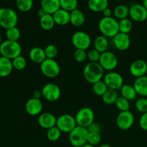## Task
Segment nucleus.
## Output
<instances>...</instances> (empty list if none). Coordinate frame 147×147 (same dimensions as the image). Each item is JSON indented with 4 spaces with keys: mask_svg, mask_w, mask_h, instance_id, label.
Segmentation results:
<instances>
[{
    "mask_svg": "<svg viewBox=\"0 0 147 147\" xmlns=\"http://www.w3.org/2000/svg\"><path fill=\"white\" fill-rule=\"evenodd\" d=\"M85 80L92 85L100 80L104 77V70L99 63H88L86 65L83 71Z\"/></svg>",
    "mask_w": 147,
    "mask_h": 147,
    "instance_id": "1",
    "label": "nucleus"
},
{
    "mask_svg": "<svg viewBox=\"0 0 147 147\" xmlns=\"http://www.w3.org/2000/svg\"><path fill=\"white\" fill-rule=\"evenodd\" d=\"M98 28L102 35L113 38L119 32V21L113 17H102L98 22Z\"/></svg>",
    "mask_w": 147,
    "mask_h": 147,
    "instance_id": "2",
    "label": "nucleus"
},
{
    "mask_svg": "<svg viewBox=\"0 0 147 147\" xmlns=\"http://www.w3.org/2000/svg\"><path fill=\"white\" fill-rule=\"evenodd\" d=\"M22 47L18 42L5 40L0 45L1 56L12 60L15 57L21 55Z\"/></svg>",
    "mask_w": 147,
    "mask_h": 147,
    "instance_id": "3",
    "label": "nucleus"
},
{
    "mask_svg": "<svg viewBox=\"0 0 147 147\" xmlns=\"http://www.w3.org/2000/svg\"><path fill=\"white\" fill-rule=\"evenodd\" d=\"M18 22V15L14 9L8 7L0 8V27L7 30L16 27Z\"/></svg>",
    "mask_w": 147,
    "mask_h": 147,
    "instance_id": "4",
    "label": "nucleus"
},
{
    "mask_svg": "<svg viewBox=\"0 0 147 147\" xmlns=\"http://www.w3.org/2000/svg\"><path fill=\"white\" fill-rule=\"evenodd\" d=\"M88 135V129L77 126L69 134V142L73 146L82 147L87 144Z\"/></svg>",
    "mask_w": 147,
    "mask_h": 147,
    "instance_id": "5",
    "label": "nucleus"
},
{
    "mask_svg": "<svg viewBox=\"0 0 147 147\" xmlns=\"http://www.w3.org/2000/svg\"><path fill=\"white\" fill-rule=\"evenodd\" d=\"M75 118L78 126L88 129L92 123H94L95 113L90 108L83 107L76 113Z\"/></svg>",
    "mask_w": 147,
    "mask_h": 147,
    "instance_id": "6",
    "label": "nucleus"
},
{
    "mask_svg": "<svg viewBox=\"0 0 147 147\" xmlns=\"http://www.w3.org/2000/svg\"><path fill=\"white\" fill-rule=\"evenodd\" d=\"M40 65L42 74L49 78H55L60 73V65L55 59L46 58Z\"/></svg>",
    "mask_w": 147,
    "mask_h": 147,
    "instance_id": "7",
    "label": "nucleus"
},
{
    "mask_svg": "<svg viewBox=\"0 0 147 147\" xmlns=\"http://www.w3.org/2000/svg\"><path fill=\"white\" fill-rule=\"evenodd\" d=\"M77 126L76 118L70 114H62L57 119L56 126L62 133L70 134Z\"/></svg>",
    "mask_w": 147,
    "mask_h": 147,
    "instance_id": "8",
    "label": "nucleus"
},
{
    "mask_svg": "<svg viewBox=\"0 0 147 147\" xmlns=\"http://www.w3.org/2000/svg\"><path fill=\"white\" fill-rule=\"evenodd\" d=\"M71 41L76 49L86 50L91 45V37L86 32L78 31L73 34Z\"/></svg>",
    "mask_w": 147,
    "mask_h": 147,
    "instance_id": "9",
    "label": "nucleus"
},
{
    "mask_svg": "<svg viewBox=\"0 0 147 147\" xmlns=\"http://www.w3.org/2000/svg\"><path fill=\"white\" fill-rule=\"evenodd\" d=\"M99 63L104 70L113 71L119 64V60L116 55L110 51H106L100 55Z\"/></svg>",
    "mask_w": 147,
    "mask_h": 147,
    "instance_id": "10",
    "label": "nucleus"
},
{
    "mask_svg": "<svg viewBox=\"0 0 147 147\" xmlns=\"http://www.w3.org/2000/svg\"><path fill=\"white\" fill-rule=\"evenodd\" d=\"M103 80L106 83L108 88L112 90H120L121 88L124 84L121 75L115 71H111L105 75Z\"/></svg>",
    "mask_w": 147,
    "mask_h": 147,
    "instance_id": "11",
    "label": "nucleus"
},
{
    "mask_svg": "<svg viewBox=\"0 0 147 147\" xmlns=\"http://www.w3.org/2000/svg\"><path fill=\"white\" fill-rule=\"evenodd\" d=\"M42 97L50 102H55L61 96V90L57 85L49 83L45 85L41 89Z\"/></svg>",
    "mask_w": 147,
    "mask_h": 147,
    "instance_id": "12",
    "label": "nucleus"
},
{
    "mask_svg": "<svg viewBox=\"0 0 147 147\" xmlns=\"http://www.w3.org/2000/svg\"><path fill=\"white\" fill-rule=\"evenodd\" d=\"M135 118L130 111H121L116 117V125L121 130H129L133 126Z\"/></svg>",
    "mask_w": 147,
    "mask_h": 147,
    "instance_id": "13",
    "label": "nucleus"
},
{
    "mask_svg": "<svg viewBox=\"0 0 147 147\" xmlns=\"http://www.w3.org/2000/svg\"><path fill=\"white\" fill-rule=\"evenodd\" d=\"M129 17L133 21L142 22L147 20V10L142 4H134L129 7Z\"/></svg>",
    "mask_w": 147,
    "mask_h": 147,
    "instance_id": "14",
    "label": "nucleus"
},
{
    "mask_svg": "<svg viewBox=\"0 0 147 147\" xmlns=\"http://www.w3.org/2000/svg\"><path fill=\"white\" fill-rule=\"evenodd\" d=\"M43 109V103L40 99L31 98L25 103V111L30 116H40Z\"/></svg>",
    "mask_w": 147,
    "mask_h": 147,
    "instance_id": "15",
    "label": "nucleus"
},
{
    "mask_svg": "<svg viewBox=\"0 0 147 147\" xmlns=\"http://www.w3.org/2000/svg\"><path fill=\"white\" fill-rule=\"evenodd\" d=\"M129 72L134 77L140 78L147 73V63L143 60H136L132 62L129 67Z\"/></svg>",
    "mask_w": 147,
    "mask_h": 147,
    "instance_id": "16",
    "label": "nucleus"
},
{
    "mask_svg": "<svg viewBox=\"0 0 147 147\" xmlns=\"http://www.w3.org/2000/svg\"><path fill=\"white\" fill-rule=\"evenodd\" d=\"M114 47L120 51H125L130 47L131 39L129 34L119 32L113 38Z\"/></svg>",
    "mask_w": 147,
    "mask_h": 147,
    "instance_id": "17",
    "label": "nucleus"
},
{
    "mask_svg": "<svg viewBox=\"0 0 147 147\" xmlns=\"http://www.w3.org/2000/svg\"><path fill=\"white\" fill-rule=\"evenodd\" d=\"M57 119L54 114L50 112L42 113L38 117V124L40 127L45 129H49L56 126L57 123Z\"/></svg>",
    "mask_w": 147,
    "mask_h": 147,
    "instance_id": "18",
    "label": "nucleus"
},
{
    "mask_svg": "<svg viewBox=\"0 0 147 147\" xmlns=\"http://www.w3.org/2000/svg\"><path fill=\"white\" fill-rule=\"evenodd\" d=\"M53 17L55 24H57V25L65 26L70 23V13L61 8L57 10L55 13H54L53 14Z\"/></svg>",
    "mask_w": 147,
    "mask_h": 147,
    "instance_id": "19",
    "label": "nucleus"
},
{
    "mask_svg": "<svg viewBox=\"0 0 147 147\" xmlns=\"http://www.w3.org/2000/svg\"><path fill=\"white\" fill-rule=\"evenodd\" d=\"M29 57L32 62L40 65L47 58L45 50L40 47H34L32 48L29 53Z\"/></svg>",
    "mask_w": 147,
    "mask_h": 147,
    "instance_id": "20",
    "label": "nucleus"
},
{
    "mask_svg": "<svg viewBox=\"0 0 147 147\" xmlns=\"http://www.w3.org/2000/svg\"><path fill=\"white\" fill-rule=\"evenodd\" d=\"M41 9L46 14L53 15L60 9V0H41Z\"/></svg>",
    "mask_w": 147,
    "mask_h": 147,
    "instance_id": "21",
    "label": "nucleus"
},
{
    "mask_svg": "<svg viewBox=\"0 0 147 147\" xmlns=\"http://www.w3.org/2000/svg\"><path fill=\"white\" fill-rule=\"evenodd\" d=\"M134 87L137 95L142 97H147V76L138 78L134 83Z\"/></svg>",
    "mask_w": 147,
    "mask_h": 147,
    "instance_id": "22",
    "label": "nucleus"
},
{
    "mask_svg": "<svg viewBox=\"0 0 147 147\" xmlns=\"http://www.w3.org/2000/svg\"><path fill=\"white\" fill-rule=\"evenodd\" d=\"M11 60L1 56L0 57V77L5 78L9 76L13 70Z\"/></svg>",
    "mask_w": 147,
    "mask_h": 147,
    "instance_id": "23",
    "label": "nucleus"
},
{
    "mask_svg": "<svg viewBox=\"0 0 147 147\" xmlns=\"http://www.w3.org/2000/svg\"><path fill=\"white\" fill-rule=\"evenodd\" d=\"M70 23L75 27H81L86 22V16L80 9L73 10L70 11Z\"/></svg>",
    "mask_w": 147,
    "mask_h": 147,
    "instance_id": "24",
    "label": "nucleus"
},
{
    "mask_svg": "<svg viewBox=\"0 0 147 147\" xmlns=\"http://www.w3.org/2000/svg\"><path fill=\"white\" fill-rule=\"evenodd\" d=\"M88 7L94 12H103L109 7V0H88Z\"/></svg>",
    "mask_w": 147,
    "mask_h": 147,
    "instance_id": "25",
    "label": "nucleus"
},
{
    "mask_svg": "<svg viewBox=\"0 0 147 147\" xmlns=\"http://www.w3.org/2000/svg\"><path fill=\"white\" fill-rule=\"evenodd\" d=\"M93 45L94 49L100 53H103L105 52L108 51L109 49V40L108 37H105L103 35H99L95 38L93 42Z\"/></svg>",
    "mask_w": 147,
    "mask_h": 147,
    "instance_id": "26",
    "label": "nucleus"
},
{
    "mask_svg": "<svg viewBox=\"0 0 147 147\" xmlns=\"http://www.w3.org/2000/svg\"><path fill=\"white\" fill-rule=\"evenodd\" d=\"M120 93L121 96L127 99L129 101L134 100L137 96V93L134 86L130 84H123V86L121 88Z\"/></svg>",
    "mask_w": 147,
    "mask_h": 147,
    "instance_id": "27",
    "label": "nucleus"
},
{
    "mask_svg": "<svg viewBox=\"0 0 147 147\" xmlns=\"http://www.w3.org/2000/svg\"><path fill=\"white\" fill-rule=\"evenodd\" d=\"M40 25L45 31H50L53 30L55 25V22L52 14H45L40 18Z\"/></svg>",
    "mask_w": 147,
    "mask_h": 147,
    "instance_id": "28",
    "label": "nucleus"
},
{
    "mask_svg": "<svg viewBox=\"0 0 147 147\" xmlns=\"http://www.w3.org/2000/svg\"><path fill=\"white\" fill-rule=\"evenodd\" d=\"M119 96L117 90L108 89L107 91L102 96V100L106 105H113L115 104Z\"/></svg>",
    "mask_w": 147,
    "mask_h": 147,
    "instance_id": "29",
    "label": "nucleus"
},
{
    "mask_svg": "<svg viewBox=\"0 0 147 147\" xmlns=\"http://www.w3.org/2000/svg\"><path fill=\"white\" fill-rule=\"evenodd\" d=\"M113 14H114L115 18L119 20L127 18L128 16H129V7L124 4L118 5L114 9Z\"/></svg>",
    "mask_w": 147,
    "mask_h": 147,
    "instance_id": "30",
    "label": "nucleus"
},
{
    "mask_svg": "<svg viewBox=\"0 0 147 147\" xmlns=\"http://www.w3.org/2000/svg\"><path fill=\"white\" fill-rule=\"evenodd\" d=\"M5 34L7 40L18 42L21 37V32H20V29L16 26V27H13L6 30Z\"/></svg>",
    "mask_w": 147,
    "mask_h": 147,
    "instance_id": "31",
    "label": "nucleus"
},
{
    "mask_svg": "<svg viewBox=\"0 0 147 147\" xmlns=\"http://www.w3.org/2000/svg\"><path fill=\"white\" fill-rule=\"evenodd\" d=\"M133 28V23L130 19H123L119 21V32L129 34Z\"/></svg>",
    "mask_w": 147,
    "mask_h": 147,
    "instance_id": "32",
    "label": "nucleus"
},
{
    "mask_svg": "<svg viewBox=\"0 0 147 147\" xmlns=\"http://www.w3.org/2000/svg\"><path fill=\"white\" fill-rule=\"evenodd\" d=\"M34 4L33 0H16L17 8L22 12H27L32 9Z\"/></svg>",
    "mask_w": 147,
    "mask_h": 147,
    "instance_id": "33",
    "label": "nucleus"
},
{
    "mask_svg": "<svg viewBox=\"0 0 147 147\" xmlns=\"http://www.w3.org/2000/svg\"><path fill=\"white\" fill-rule=\"evenodd\" d=\"M93 91L96 96H103L106 91L108 90V87L106 86V83H104L103 80L97 82V83L93 84Z\"/></svg>",
    "mask_w": 147,
    "mask_h": 147,
    "instance_id": "34",
    "label": "nucleus"
},
{
    "mask_svg": "<svg viewBox=\"0 0 147 147\" xmlns=\"http://www.w3.org/2000/svg\"><path fill=\"white\" fill-rule=\"evenodd\" d=\"M61 131L57 127V126H54V127L49 129L47 130V138L48 139L49 141L50 142H57L59 140L61 136Z\"/></svg>",
    "mask_w": 147,
    "mask_h": 147,
    "instance_id": "35",
    "label": "nucleus"
},
{
    "mask_svg": "<svg viewBox=\"0 0 147 147\" xmlns=\"http://www.w3.org/2000/svg\"><path fill=\"white\" fill-rule=\"evenodd\" d=\"M60 8L70 11L76 9L78 7V0H60Z\"/></svg>",
    "mask_w": 147,
    "mask_h": 147,
    "instance_id": "36",
    "label": "nucleus"
},
{
    "mask_svg": "<svg viewBox=\"0 0 147 147\" xmlns=\"http://www.w3.org/2000/svg\"><path fill=\"white\" fill-rule=\"evenodd\" d=\"M11 62H12L13 68L17 70H22L27 67V60L22 55L13 59Z\"/></svg>",
    "mask_w": 147,
    "mask_h": 147,
    "instance_id": "37",
    "label": "nucleus"
},
{
    "mask_svg": "<svg viewBox=\"0 0 147 147\" xmlns=\"http://www.w3.org/2000/svg\"><path fill=\"white\" fill-rule=\"evenodd\" d=\"M115 106L117 108L118 110L120 111V112L126 111H129V109H130L129 100L124 98L122 96H119L116 103H115Z\"/></svg>",
    "mask_w": 147,
    "mask_h": 147,
    "instance_id": "38",
    "label": "nucleus"
},
{
    "mask_svg": "<svg viewBox=\"0 0 147 147\" xmlns=\"http://www.w3.org/2000/svg\"><path fill=\"white\" fill-rule=\"evenodd\" d=\"M101 142V135L98 132H89L88 135L87 143L93 146H97Z\"/></svg>",
    "mask_w": 147,
    "mask_h": 147,
    "instance_id": "39",
    "label": "nucleus"
},
{
    "mask_svg": "<svg viewBox=\"0 0 147 147\" xmlns=\"http://www.w3.org/2000/svg\"><path fill=\"white\" fill-rule=\"evenodd\" d=\"M45 53L47 59H55L58 54V49L55 45L50 44L45 47Z\"/></svg>",
    "mask_w": 147,
    "mask_h": 147,
    "instance_id": "40",
    "label": "nucleus"
},
{
    "mask_svg": "<svg viewBox=\"0 0 147 147\" xmlns=\"http://www.w3.org/2000/svg\"><path fill=\"white\" fill-rule=\"evenodd\" d=\"M136 110L139 112L143 113H147V98L145 97H142L138 99L135 103Z\"/></svg>",
    "mask_w": 147,
    "mask_h": 147,
    "instance_id": "41",
    "label": "nucleus"
},
{
    "mask_svg": "<svg viewBox=\"0 0 147 147\" xmlns=\"http://www.w3.org/2000/svg\"><path fill=\"white\" fill-rule=\"evenodd\" d=\"M73 57H74V60L78 63H83L86 61V59H88L87 52L86 50L76 49L73 53Z\"/></svg>",
    "mask_w": 147,
    "mask_h": 147,
    "instance_id": "42",
    "label": "nucleus"
},
{
    "mask_svg": "<svg viewBox=\"0 0 147 147\" xmlns=\"http://www.w3.org/2000/svg\"><path fill=\"white\" fill-rule=\"evenodd\" d=\"M101 53L96 49H91L87 53V57L90 63H98Z\"/></svg>",
    "mask_w": 147,
    "mask_h": 147,
    "instance_id": "43",
    "label": "nucleus"
},
{
    "mask_svg": "<svg viewBox=\"0 0 147 147\" xmlns=\"http://www.w3.org/2000/svg\"><path fill=\"white\" fill-rule=\"evenodd\" d=\"M139 126L141 129L147 131V113L142 114L139 119Z\"/></svg>",
    "mask_w": 147,
    "mask_h": 147,
    "instance_id": "44",
    "label": "nucleus"
},
{
    "mask_svg": "<svg viewBox=\"0 0 147 147\" xmlns=\"http://www.w3.org/2000/svg\"><path fill=\"white\" fill-rule=\"evenodd\" d=\"M88 130L89 132H98L100 133V125L97 124V123H92L88 128Z\"/></svg>",
    "mask_w": 147,
    "mask_h": 147,
    "instance_id": "45",
    "label": "nucleus"
},
{
    "mask_svg": "<svg viewBox=\"0 0 147 147\" xmlns=\"http://www.w3.org/2000/svg\"><path fill=\"white\" fill-rule=\"evenodd\" d=\"M103 17H111L112 16V10L110 8H106L103 11Z\"/></svg>",
    "mask_w": 147,
    "mask_h": 147,
    "instance_id": "46",
    "label": "nucleus"
},
{
    "mask_svg": "<svg viewBox=\"0 0 147 147\" xmlns=\"http://www.w3.org/2000/svg\"><path fill=\"white\" fill-rule=\"evenodd\" d=\"M42 97V94L41 90H35L32 93V98H34L40 99V98Z\"/></svg>",
    "mask_w": 147,
    "mask_h": 147,
    "instance_id": "47",
    "label": "nucleus"
},
{
    "mask_svg": "<svg viewBox=\"0 0 147 147\" xmlns=\"http://www.w3.org/2000/svg\"><path fill=\"white\" fill-rule=\"evenodd\" d=\"M45 14H46V13L45 12L44 10H43L42 9H41V8H40V9H39L38 11H37V15H38V17H40H40H42L43 15H45Z\"/></svg>",
    "mask_w": 147,
    "mask_h": 147,
    "instance_id": "48",
    "label": "nucleus"
},
{
    "mask_svg": "<svg viewBox=\"0 0 147 147\" xmlns=\"http://www.w3.org/2000/svg\"><path fill=\"white\" fill-rule=\"evenodd\" d=\"M142 5L146 8L147 10V0H143V3H142Z\"/></svg>",
    "mask_w": 147,
    "mask_h": 147,
    "instance_id": "49",
    "label": "nucleus"
},
{
    "mask_svg": "<svg viewBox=\"0 0 147 147\" xmlns=\"http://www.w3.org/2000/svg\"><path fill=\"white\" fill-rule=\"evenodd\" d=\"M99 147H111L110 145L107 144H101Z\"/></svg>",
    "mask_w": 147,
    "mask_h": 147,
    "instance_id": "50",
    "label": "nucleus"
},
{
    "mask_svg": "<svg viewBox=\"0 0 147 147\" xmlns=\"http://www.w3.org/2000/svg\"><path fill=\"white\" fill-rule=\"evenodd\" d=\"M82 147H96L95 146H93V145H91V144H85L84 146H82Z\"/></svg>",
    "mask_w": 147,
    "mask_h": 147,
    "instance_id": "51",
    "label": "nucleus"
},
{
    "mask_svg": "<svg viewBox=\"0 0 147 147\" xmlns=\"http://www.w3.org/2000/svg\"><path fill=\"white\" fill-rule=\"evenodd\" d=\"M1 42H1V34H0V45L1 44Z\"/></svg>",
    "mask_w": 147,
    "mask_h": 147,
    "instance_id": "52",
    "label": "nucleus"
},
{
    "mask_svg": "<svg viewBox=\"0 0 147 147\" xmlns=\"http://www.w3.org/2000/svg\"><path fill=\"white\" fill-rule=\"evenodd\" d=\"M1 77H0V80H1Z\"/></svg>",
    "mask_w": 147,
    "mask_h": 147,
    "instance_id": "53",
    "label": "nucleus"
},
{
    "mask_svg": "<svg viewBox=\"0 0 147 147\" xmlns=\"http://www.w3.org/2000/svg\"><path fill=\"white\" fill-rule=\"evenodd\" d=\"M0 57H1V54H0Z\"/></svg>",
    "mask_w": 147,
    "mask_h": 147,
    "instance_id": "54",
    "label": "nucleus"
}]
</instances>
